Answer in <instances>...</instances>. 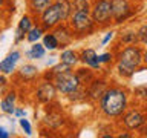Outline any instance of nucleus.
Here are the masks:
<instances>
[{
  "mask_svg": "<svg viewBox=\"0 0 147 138\" xmlns=\"http://www.w3.org/2000/svg\"><path fill=\"white\" fill-rule=\"evenodd\" d=\"M72 6H74V11L90 12L92 0H72Z\"/></svg>",
  "mask_w": 147,
  "mask_h": 138,
  "instance_id": "bb28decb",
  "label": "nucleus"
},
{
  "mask_svg": "<svg viewBox=\"0 0 147 138\" xmlns=\"http://www.w3.org/2000/svg\"><path fill=\"white\" fill-rule=\"evenodd\" d=\"M22 58V52L20 51H11L2 62H0V72L5 75H12L17 71V64Z\"/></svg>",
  "mask_w": 147,
  "mask_h": 138,
  "instance_id": "2eb2a0df",
  "label": "nucleus"
},
{
  "mask_svg": "<svg viewBox=\"0 0 147 138\" xmlns=\"http://www.w3.org/2000/svg\"><path fill=\"white\" fill-rule=\"evenodd\" d=\"M144 22H146V23H147V16H146V20H144Z\"/></svg>",
  "mask_w": 147,
  "mask_h": 138,
  "instance_id": "ea45409f",
  "label": "nucleus"
},
{
  "mask_svg": "<svg viewBox=\"0 0 147 138\" xmlns=\"http://www.w3.org/2000/svg\"><path fill=\"white\" fill-rule=\"evenodd\" d=\"M140 40H138V32L133 28H127V29H123L117 34V46L115 48H121L127 45H138Z\"/></svg>",
  "mask_w": 147,
  "mask_h": 138,
  "instance_id": "f3484780",
  "label": "nucleus"
},
{
  "mask_svg": "<svg viewBox=\"0 0 147 138\" xmlns=\"http://www.w3.org/2000/svg\"><path fill=\"white\" fill-rule=\"evenodd\" d=\"M142 62H144V66L147 68V45L142 48Z\"/></svg>",
  "mask_w": 147,
  "mask_h": 138,
  "instance_id": "e433bc0d",
  "label": "nucleus"
},
{
  "mask_svg": "<svg viewBox=\"0 0 147 138\" xmlns=\"http://www.w3.org/2000/svg\"><path fill=\"white\" fill-rule=\"evenodd\" d=\"M52 81H54L55 87H57L58 94H61L64 97L69 95V94H72L74 91H77L78 87L81 86L80 81H78V78H77V75H75V71H74V69L66 71V72H63V74H57V75H54Z\"/></svg>",
  "mask_w": 147,
  "mask_h": 138,
  "instance_id": "0eeeda50",
  "label": "nucleus"
},
{
  "mask_svg": "<svg viewBox=\"0 0 147 138\" xmlns=\"http://www.w3.org/2000/svg\"><path fill=\"white\" fill-rule=\"evenodd\" d=\"M136 2H140V3H142V2H146V0H136Z\"/></svg>",
  "mask_w": 147,
  "mask_h": 138,
  "instance_id": "58836bf2",
  "label": "nucleus"
},
{
  "mask_svg": "<svg viewBox=\"0 0 147 138\" xmlns=\"http://www.w3.org/2000/svg\"><path fill=\"white\" fill-rule=\"evenodd\" d=\"M57 95H58V91L55 87L54 81L51 80H41L34 86V98L37 103L40 104H49V103H55L57 100Z\"/></svg>",
  "mask_w": 147,
  "mask_h": 138,
  "instance_id": "6e6552de",
  "label": "nucleus"
},
{
  "mask_svg": "<svg viewBox=\"0 0 147 138\" xmlns=\"http://www.w3.org/2000/svg\"><path fill=\"white\" fill-rule=\"evenodd\" d=\"M41 43H43V46L46 48V51L60 49V41H58V39L55 37V34L52 31H46V34L43 35V39H41Z\"/></svg>",
  "mask_w": 147,
  "mask_h": 138,
  "instance_id": "5701e85b",
  "label": "nucleus"
},
{
  "mask_svg": "<svg viewBox=\"0 0 147 138\" xmlns=\"http://www.w3.org/2000/svg\"><path fill=\"white\" fill-rule=\"evenodd\" d=\"M14 115H16V117H17V118H22V117H26V110H25V109H23V108H17V109H16V114H14Z\"/></svg>",
  "mask_w": 147,
  "mask_h": 138,
  "instance_id": "c9c22d12",
  "label": "nucleus"
},
{
  "mask_svg": "<svg viewBox=\"0 0 147 138\" xmlns=\"http://www.w3.org/2000/svg\"><path fill=\"white\" fill-rule=\"evenodd\" d=\"M132 97L135 98L136 103L147 104V86H144V85L135 86V89L132 91Z\"/></svg>",
  "mask_w": 147,
  "mask_h": 138,
  "instance_id": "a878e982",
  "label": "nucleus"
},
{
  "mask_svg": "<svg viewBox=\"0 0 147 138\" xmlns=\"http://www.w3.org/2000/svg\"><path fill=\"white\" fill-rule=\"evenodd\" d=\"M110 2H112V16L115 26H121L126 22L132 20L141 6V3L136 0H110Z\"/></svg>",
  "mask_w": 147,
  "mask_h": 138,
  "instance_id": "39448f33",
  "label": "nucleus"
},
{
  "mask_svg": "<svg viewBox=\"0 0 147 138\" xmlns=\"http://www.w3.org/2000/svg\"><path fill=\"white\" fill-rule=\"evenodd\" d=\"M136 32H138V40H140V45L146 46L147 45V23L144 22L142 25H140L136 28Z\"/></svg>",
  "mask_w": 147,
  "mask_h": 138,
  "instance_id": "c85d7f7f",
  "label": "nucleus"
},
{
  "mask_svg": "<svg viewBox=\"0 0 147 138\" xmlns=\"http://www.w3.org/2000/svg\"><path fill=\"white\" fill-rule=\"evenodd\" d=\"M6 86H8V78L5 74L0 72V89H2V87H6Z\"/></svg>",
  "mask_w": 147,
  "mask_h": 138,
  "instance_id": "f704fd0d",
  "label": "nucleus"
},
{
  "mask_svg": "<svg viewBox=\"0 0 147 138\" xmlns=\"http://www.w3.org/2000/svg\"><path fill=\"white\" fill-rule=\"evenodd\" d=\"M146 115H147V104H141V103H136L133 106L130 104L129 109L117 120V124H118L119 129L136 132L138 127L142 124V121H144Z\"/></svg>",
  "mask_w": 147,
  "mask_h": 138,
  "instance_id": "20e7f679",
  "label": "nucleus"
},
{
  "mask_svg": "<svg viewBox=\"0 0 147 138\" xmlns=\"http://www.w3.org/2000/svg\"><path fill=\"white\" fill-rule=\"evenodd\" d=\"M9 137H11V132H9L6 127L0 126V138H9Z\"/></svg>",
  "mask_w": 147,
  "mask_h": 138,
  "instance_id": "72a5a7b5",
  "label": "nucleus"
},
{
  "mask_svg": "<svg viewBox=\"0 0 147 138\" xmlns=\"http://www.w3.org/2000/svg\"><path fill=\"white\" fill-rule=\"evenodd\" d=\"M96 104L101 117L117 121L130 106V92L123 85H110Z\"/></svg>",
  "mask_w": 147,
  "mask_h": 138,
  "instance_id": "f257e3e1",
  "label": "nucleus"
},
{
  "mask_svg": "<svg viewBox=\"0 0 147 138\" xmlns=\"http://www.w3.org/2000/svg\"><path fill=\"white\" fill-rule=\"evenodd\" d=\"M54 2L55 0H26L28 9H29V12L35 17H38L40 14L43 12L46 8H49Z\"/></svg>",
  "mask_w": 147,
  "mask_h": 138,
  "instance_id": "412c9836",
  "label": "nucleus"
},
{
  "mask_svg": "<svg viewBox=\"0 0 147 138\" xmlns=\"http://www.w3.org/2000/svg\"><path fill=\"white\" fill-rule=\"evenodd\" d=\"M110 86V83L106 80L104 77L98 75L89 86H86L87 91V101L89 103H98L100 98L103 97V94L107 91V87Z\"/></svg>",
  "mask_w": 147,
  "mask_h": 138,
  "instance_id": "9b49d317",
  "label": "nucleus"
},
{
  "mask_svg": "<svg viewBox=\"0 0 147 138\" xmlns=\"http://www.w3.org/2000/svg\"><path fill=\"white\" fill-rule=\"evenodd\" d=\"M117 138H133V133L130 131H126V129H119L118 133H115Z\"/></svg>",
  "mask_w": 147,
  "mask_h": 138,
  "instance_id": "2f4dec72",
  "label": "nucleus"
},
{
  "mask_svg": "<svg viewBox=\"0 0 147 138\" xmlns=\"http://www.w3.org/2000/svg\"><path fill=\"white\" fill-rule=\"evenodd\" d=\"M98 58H100V63L103 64V66H112V64H115V51L100 54Z\"/></svg>",
  "mask_w": 147,
  "mask_h": 138,
  "instance_id": "cd10ccee",
  "label": "nucleus"
},
{
  "mask_svg": "<svg viewBox=\"0 0 147 138\" xmlns=\"http://www.w3.org/2000/svg\"><path fill=\"white\" fill-rule=\"evenodd\" d=\"M69 26L72 28L74 35H75L77 40L86 39V37H90L96 32V25L92 18L90 12H83V11H74L71 18L67 20Z\"/></svg>",
  "mask_w": 147,
  "mask_h": 138,
  "instance_id": "7ed1b4c3",
  "label": "nucleus"
},
{
  "mask_svg": "<svg viewBox=\"0 0 147 138\" xmlns=\"http://www.w3.org/2000/svg\"><path fill=\"white\" fill-rule=\"evenodd\" d=\"M115 71L123 80H130L138 71L144 68L142 62V46L127 45L115 48Z\"/></svg>",
  "mask_w": 147,
  "mask_h": 138,
  "instance_id": "f03ea898",
  "label": "nucleus"
},
{
  "mask_svg": "<svg viewBox=\"0 0 147 138\" xmlns=\"http://www.w3.org/2000/svg\"><path fill=\"white\" fill-rule=\"evenodd\" d=\"M113 35H115V32H113V31H109L107 34L103 37V40H101V46H106V45H107L109 41L113 39Z\"/></svg>",
  "mask_w": 147,
  "mask_h": 138,
  "instance_id": "473e14b6",
  "label": "nucleus"
},
{
  "mask_svg": "<svg viewBox=\"0 0 147 138\" xmlns=\"http://www.w3.org/2000/svg\"><path fill=\"white\" fill-rule=\"evenodd\" d=\"M46 34V29L43 26L40 25L38 22L35 23L34 26H32V29L26 34V41H29V43H35V41H40L43 39V35Z\"/></svg>",
  "mask_w": 147,
  "mask_h": 138,
  "instance_id": "b1692460",
  "label": "nucleus"
},
{
  "mask_svg": "<svg viewBox=\"0 0 147 138\" xmlns=\"http://www.w3.org/2000/svg\"><path fill=\"white\" fill-rule=\"evenodd\" d=\"M37 22H38L46 31H52L55 26H58L60 23H63V16H61V11H60L58 5L54 2L49 8H46L45 11L37 17Z\"/></svg>",
  "mask_w": 147,
  "mask_h": 138,
  "instance_id": "1a4fd4ad",
  "label": "nucleus"
},
{
  "mask_svg": "<svg viewBox=\"0 0 147 138\" xmlns=\"http://www.w3.org/2000/svg\"><path fill=\"white\" fill-rule=\"evenodd\" d=\"M60 62L66 63L67 66H71L75 69L78 64H80V52L78 51H74L71 48H64L61 49V52H60Z\"/></svg>",
  "mask_w": 147,
  "mask_h": 138,
  "instance_id": "aec40b11",
  "label": "nucleus"
},
{
  "mask_svg": "<svg viewBox=\"0 0 147 138\" xmlns=\"http://www.w3.org/2000/svg\"><path fill=\"white\" fill-rule=\"evenodd\" d=\"M45 54H46V48L43 46V43H40V41L32 43V46L25 52L26 58H29V60H40V58L45 57Z\"/></svg>",
  "mask_w": 147,
  "mask_h": 138,
  "instance_id": "4be33fe9",
  "label": "nucleus"
},
{
  "mask_svg": "<svg viewBox=\"0 0 147 138\" xmlns=\"http://www.w3.org/2000/svg\"><path fill=\"white\" fill-rule=\"evenodd\" d=\"M52 32L55 34V37H57L58 41H60V49L69 48V46L74 43V40H77L75 35H74L72 28L69 26L67 22H63V23H60L58 26H55L52 29Z\"/></svg>",
  "mask_w": 147,
  "mask_h": 138,
  "instance_id": "ddd939ff",
  "label": "nucleus"
},
{
  "mask_svg": "<svg viewBox=\"0 0 147 138\" xmlns=\"http://www.w3.org/2000/svg\"><path fill=\"white\" fill-rule=\"evenodd\" d=\"M0 95H2V89H0Z\"/></svg>",
  "mask_w": 147,
  "mask_h": 138,
  "instance_id": "a19ab883",
  "label": "nucleus"
},
{
  "mask_svg": "<svg viewBox=\"0 0 147 138\" xmlns=\"http://www.w3.org/2000/svg\"><path fill=\"white\" fill-rule=\"evenodd\" d=\"M37 23V17L32 16L31 12L25 14V16H22L20 22H18L17 25V29H16V37H14V43L16 45H20L22 41L26 40V34L32 29V26H34Z\"/></svg>",
  "mask_w": 147,
  "mask_h": 138,
  "instance_id": "f8f14e48",
  "label": "nucleus"
},
{
  "mask_svg": "<svg viewBox=\"0 0 147 138\" xmlns=\"http://www.w3.org/2000/svg\"><path fill=\"white\" fill-rule=\"evenodd\" d=\"M80 63L87 66V68H92L94 71H101V66H103L100 63L96 51L92 48H83L80 51Z\"/></svg>",
  "mask_w": 147,
  "mask_h": 138,
  "instance_id": "dca6fc26",
  "label": "nucleus"
},
{
  "mask_svg": "<svg viewBox=\"0 0 147 138\" xmlns=\"http://www.w3.org/2000/svg\"><path fill=\"white\" fill-rule=\"evenodd\" d=\"M66 100L69 103H84L87 101V91L84 86H80L77 91H74L72 94L66 95Z\"/></svg>",
  "mask_w": 147,
  "mask_h": 138,
  "instance_id": "393cba45",
  "label": "nucleus"
},
{
  "mask_svg": "<svg viewBox=\"0 0 147 138\" xmlns=\"http://www.w3.org/2000/svg\"><path fill=\"white\" fill-rule=\"evenodd\" d=\"M90 16L98 29H107L113 25L112 2L110 0H92Z\"/></svg>",
  "mask_w": 147,
  "mask_h": 138,
  "instance_id": "423d86ee",
  "label": "nucleus"
},
{
  "mask_svg": "<svg viewBox=\"0 0 147 138\" xmlns=\"http://www.w3.org/2000/svg\"><path fill=\"white\" fill-rule=\"evenodd\" d=\"M17 91L16 89H9L6 92V95L0 100V110L6 115H14L16 114V101H17Z\"/></svg>",
  "mask_w": 147,
  "mask_h": 138,
  "instance_id": "a211bd4d",
  "label": "nucleus"
},
{
  "mask_svg": "<svg viewBox=\"0 0 147 138\" xmlns=\"http://www.w3.org/2000/svg\"><path fill=\"white\" fill-rule=\"evenodd\" d=\"M66 117H64L63 110L61 109H54L52 103L46 104V115L43 117V120H41V123L45 124L48 129H51V131H60L64 124H66Z\"/></svg>",
  "mask_w": 147,
  "mask_h": 138,
  "instance_id": "9d476101",
  "label": "nucleus"
},
{
  "mask_svg": "<svg viewBox=\"0 0 147 138\" xmlns=\"http://www.w3.org/2000/svg\"><path fill=\"white\" fill-rule=\"evenodd\" d=\"M138 137H147V115H146V118H144V121H142V124L140 127H138Z\"/></svg>",
  "mask_w": 147,
  "mask_h": 138,
  "instance_id": "7c9ffc66",
  "label": "nucleus"
},
{
  "mask_svg": "<svg viewBox=\"0 0 147 138\" xmlns=\"http://www.w3.org/2000/svg\"><path fill=\"white\" fill-rule=\"evenodd\" d=\"M14 77H16L17 83L20 81L22 85H26V83L35 81L37 78L40 77V72H38V68L37 66H34V64H31V63H26L14 72Z\"/></svg>",
  "mask_w": 147,
  "mask_h": 138,
  "instance_id": "4468645a",
  "label": "nucleus"
},
{
  "mask_svg": "<svg viewBox=\"0 0 147 138\" xmlns=\"http://www.w3.org/2000/svg\"><path fill=\"white\" fill-rule=\"evenodd\" d=\"M6 3H8V0H0V11L3 9V6H5Z\"/></svg>",
  "mask_w": 147,
  "mask_h": 138,
  "instance_id": "4c0bfd02",
  "label": "nucleus"
},
{
  "mask_svg": "<svg viewBox=\"0 0 147 138\" xmlns=\"http://www.w3.org/2000/svg\"><path fill=\"white\" fill-rule=\"evenodd\" d=\"M18 124H20V127L23 129V132L26 135H32V124L29 123V120H26V117L18 118Z\"/></svg>",
  "mask_w": 147,
  "mask_h": 138,
  "instance_id": "c756f323",
  "label": "nucleus"
},
{
  "mask_svg": "<svg viewBox=\"0 0 147 138\" xmlns=\"http://www.w3.org/2000/svg\"><path fill=\"white\" fill-rule=\"evenodd\" d=\"M75 75L78 78V81H80L81 86H89L92 81L95 80L96 77H98V74H96V71H94L92 68H87V66H77L75 68Z\"/></svg>",
  "mask_w": 147,
  "mask_h": 138,
  "instance_id": "6ab92c4d",
  "label": "nucleus"
}]
</instances>
